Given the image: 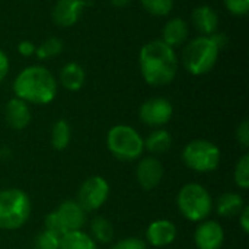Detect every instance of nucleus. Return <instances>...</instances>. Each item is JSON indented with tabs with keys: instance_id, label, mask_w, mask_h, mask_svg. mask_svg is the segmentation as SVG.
Wrapping results in <instances>:
<instances>
[{
	"instance_id": "f257e3e1",
	"label": "nucleus",
	"mask_w": 249,
	"mask_h": 249,
	"mask_svg": "<svg viewBox=\"0 0 249 249\" xmlns=\"http://www.w3.org/2000/svg\"><path fill=\"white\" fill-rule=\"evenodd\" d=\"M139 66L147 85H169L178 73V57L175 48L169 47L162 39L149 41L139 53Z\"/></svg>"
},
{
	"instance_id": "f03ea898",
	"label": "nucleus",
	"mask_w": 249,
	"mask_h": 249,
	"mask_svg": "<svg viewBox=\"0 0 249 249\" xmlns=\"http://www.w3.org/2000/svg\"><path fill=\"white\" fill-rule=\"evenodd\" d=\"M16 98L26 104L47 105L57 95V80L53 73L42 66L25 67L13 82Z\"/></svg>"
},
{
	"instance_id": "7ed1b4c3",
	"label": "nucleus",
	"mask_w": 249,
	"mask_h": 249,
	"mask_svg": "<svg viewBox=\"0 0 249 249\" xmlns=\"http://www.w3.org/2000/svg\"><path fill=\"white\" fill-rule=\"evenodd\" d=\"M220 47L213 35H200L191 39L182 51V63L193 76H203L212 71L219 58Z\"/></svg>"
},
{
	"instance_id": "20e7f679",
	"label": "nucleus",
	"mask_w": 249,
	"mask_h": 249,
	"mask_svg": "<svg viewBox=\"0 0 249 249\" xmlns=\"http://www.w3.org/2000/svg\"><path fill=\"white\" fill-rule=\"evenodd\" d=\"M31 216V200L19 188L0 190V229L16 231Z\"/></svg>"
},
{
	"instance_id": "39448f33",
	"label": "nucleus",
	"mask_w": 249,
	"mask_h": 249,
	"mask_svg": "<svg viewBox=\"0 0 249 249\" xmlns=\"http://www.w3.org/2000/svg\"><path fill=\"white\" fill-rule=\"evenodd\" d=\"M108 150L123 162H133L140 159L144 152V140L130 125H114L107 134Z\"/></svg>"
},
{
	"instance_id": "423d86ee",
	"label": "nucleus",
	"mask_w": 249,
	"mask_h": 249,
	"mask_svg": "<svg viewBox=\"0 0 249 249\" xmlns=\"http://www.w3.org/2000/svg\"><path fill=\"white\" fill-rule=\"evenodd\" d=\"M177 204L181 214L190 222H203L213 210L212 196L200 184L184 185L178 193Z\"/></svg>"
},
{
	"instance_id": "0eeeda50",
	"label": "nucleus",
	"mask_w": 249,
	"mask_h": 249,
	"mask_svg": "<svg viewBox=\"0 0 249 249\" xmlns=\"http://www.w3.org/2000/svg\"><path fill=\"white\" fill-rule=\"evenodd\" d=\"M86 222V212L74 200L63 201L54 212L45 216V231H50L58 236L70 232L82 231Z\"/></svg>"
},
{
	"instance_id": "6e6552de",
	"label": "nucleus",
	"mask_w": 249,
	"mask_h": 249,
	"mask_svg": "<svg viewBox=\"0 0 249 249\" xmlns=\"http://www.w3.org/2000/svg\"><path fill=\"white\" fill-rule=\"evenodd\" d=\"M222 159L220 149L204 139H197L190 142L182 150V160L184 163L200 174L213 172L219 168Z\"/></svg>"
},
{
	"instance_id": "1a4fd4ad",
	"label": "nucleus",
	"mask_w": 249,
	"mask_h": 249,
	"mask_svg": "<svg viewBox=\"0 0 249 249\" xmlns=\"http://www.w3.org/2000/svg\"><path fill=\"white\" fill-rule=\"evenodd\" d=\"M109 197V184L102 177L88 178L79 188L77 203L85 212H95L101 209Z\"/></svg>"
},
{
	"instance_id": "9d476101",
	"label": "nucleus",
	"mask_w": 249,
	"mask_h": 249,
	"mask_svg": "<svg viewBox=\"0 0 249 249\" xmlns=\"http://www.w3.org/2000/svg\"><path fill=\"white\" fill-rule=\"evenodd\" d=\"M174 108L172 104L162 96H155L142 104L139 109L140 120L149 127H162L168 124L172 118Z\"/></svg>"
},
{
	"instance_id": "9b49d317",
	"label": "nucleus",
	"mask_w": 249,
	"mask_h": 249,
	"mask_svg": "<svg viewBox=\"0 0 249 249\" xmlns=\"http://www.w3.org/2000/svg\"><path fill=\"white\" fill-rule=\"evenodd\" d=\"M136 178L144 191H152L163 178V165L155 156L143 158L136 168Z\"/></svg>"
},
{
	"instance_id": "f8f14e48",
	"label": "nucleus",
	"mask_w": 249,
	"mask_h": 249,
	"mask_svg": "<svg viewBox=\"0 0 249 249\" xmlns=\"http://www.w3.org/2000/svg\"><path fill=\"white\" fill-rule=\"evenodd\" d=\"M197 249H220L225 242V231L214 220L201 222L194 233Z\"/></svg>"
},
{
	"instance_id": "ddd939ff",
	"label": "nucleus",
	"mask_w": 249,
	"mask_h": 249,
	"mask_svg": "<svg viewBox=\"0 0 249 249\" xmlns=\"http://www.w3.org/2000/svg\"><path fill=\"white\" fill-rule=\"evenodd\" d=\"M86 0H57L53 9V20L61 28H70L82 16Z\"/></svg>"
},
{
	"instance_id": "4468645a",
	"label": "nucleus",
	"mask_w": 249,
	"mask_h": 249,
	"mask_svg": "<svg viewBox=\"0 0 249 249\" xmlns=\"http://www.w3.org/2000/svg\"><path fill=\"white\" fill-rule=\"evenodd\" d=\"M177 235H178V229L175 223H172L171 220L160 219L149 225L146 231V241L152 247L163 248L171 245L177 239Z\"/></svg>"
},
{
	"instance_id": "2eb2a0df",
	"label": "nucleus",
	"mask_w": 249,
	"mask_h": 249,
	"mask_svg": "<svg viewBox=\"0 0 249 249\" xmlns=\"http://www.w3.org/2000/svg\"><path fill=\"white\" fill-rule=\"evenodd\" d=\"M4 118L6 123L10 128L13 130H23L28 127L31 123V109L29 105L19 99V98H12L4 108Z\"/></svg>"
},
{
	"instance_id": "dca6fc26",
	"label": "nucleus",
	"mask_w": 249,
	"mask_h": 249,
	"mask_svg": "<svg viewBox=\"0 0 249 249\" xmlns=\"http://www.w3.org/2000/svg\"><path fill=\"white\" fill-rule=\"evenodd\" d=\"M193 23L196 26V29L206 36H212L213 34L217 32L219 28V16L214 12L213 7L207 6V4H201L198 7L194 9L193 15H191Z\"/></svg>"
},
{
	"instance_id": "f3484780",
	"label": "nucleus",
	"mask_w": 249,
	"mask_h": 249,
	"mask_svg": "<svg viewBox=\"0 0 249 249\" xmlns=\"http://www.w3.org/2000/svg\"><path fill=\"white\" fill-rule=\"evenodd\" d=\"M190 35L188 23L182 18H174L163 25L162 29V41L169 47L175 48L182 45Z\"/></svg>"
},
{
	"instance_id": "a211bd4d",
	"label": "nucleus",
	"mask_w": 249,
	"mask_h": 249,
	"mask_svg": "<svg viewBox=\"0 0 249 249\" xmlns=\"http://www.w3.org/2000/svg\"><path fill=\"white\" fill-rule=\"evenodd\" d=\"M86 82V71L79 63H67L60 71V83L70 92H77Z\"/></svg>"
},
{
	"instance_id": "6ab92c4d",
	"label": "nucleus",
	"mask_w": 249,
	"mask_h": 249,
	"mask_svg": "<svg viewBox=\"0 0 249 249\" xmlns=\"http://www.w3.org/2000/svg\"><path fill=\"white\" fill-rule=\"evenodd\" d=\"M244 207H245L244 198L238 193H225L219 197L216 203V212L222 217L239 216Z\"/></svg>"
},
{
	"instance_id": "aec40b11",
	"label": "nucleus",
	"mask_w": 249,
	"mask_h": 249,
	"mask_svg": "<svg viewBox=\"0 0 249 249\" xmlns=\"http://www.w3.org/2000/svg\"><path fill=\"white\" fill-rule=\"evenodd\" d=\"M171 147H172V136L166 130L152 131L144 142V149H147L153 155L166 153Z\"/></svg>"
},
{
	"instance_id": "412c9836",
	"label": "nucleus",
	"mask_w": 249,
	"mask_h": 249,
	"mask_svg": "<svg viewBox=\"0 0 249 249\" xmlns=\"http://www.w3.org/2000/svg\"><path fill=\"white\" fill-rule=\"evenodd\" d=\"M60 249H98V245L88 233L76 231L61 236Z\"/></svg>"
},
{
	"instance_id": "4be33fe9",
	"label": "nucleus",
	"mask_w": 249,
	"mask_h": 249,
	"mask_svg": "<svg viewBox=\"0 0 249 249\" xmlns=\"http://www.w3.org/2000/svg\"><path fill=\"white\" fill-rule=\"evenodd\" d=\"M90 233H92L90 238L95 242L109 244L114 239V228H112V223L108 219L102 217V216H96L90 222Z\"/></svg>"
},
{
	"instance_id": "5701e85b",
	"label": "nucleus",
	"mask_w": 249,
	"mask_h": 249,
	"mask_svg": "<svg viewBox=\"0 0 249 249\" xmlns=\"http://www.w3.org/2000/svg\"><path fill=\"white\" fill-rule=\"evenodd\" d=\"M71 139V128L66 120H57L51 130V146L55 150H64Z\"/></svg>"
},
{
	"instance_id": "b1692460",
	"label": "nucleus",
	"mask_w": 249,
	"mask_h": 249,
	"mask_svg": "<svg viewBox=\"0 0 249 249\" xmlns=\"http://www.w3.org/2000/svg\"><path fill=\"white\" fill-rule=\"evenodd\" d=\"M63 50H64L63 41L57 36H50L44 42H41L39 47H36L35 54L39 60H47V58H54L60 55Z\"/></svg>"
},
{
	"instance_id": "393cba45",
	"label": "nucleus",
	"mask_w": 249,
	"mask_h": 249,
	"mask_svg": "<svg viewBox=\"0 0 249 249\" xmlns=\"http://www.w3.org/2000/svg\"><path fill=\"white\" fill-rule=\"evenodd\" d=\"M143 9L158 18L168 16L174 9V0H140Z\"/></svg>"
},
{
	"instance_id": "a878e982",
	"label": "nucleus",
	"mask_w": 249,
	"mask_h": 249,
	"mask_svg": "<svg viewBox=\"0 0 249 249\" xmlns=\"http://www.w3.org/2000/svg\"><path fill=\"white\" fill-rule=\"evenodd\" d=\"M233 178H235V184L242 188V190H248L249 188V155H244L238 163H236V168H235V174H233Z\"/></svg>"
},
{
	"instance_id": "bb28decb",
	"label": "nucleus",
	"mask_w": 249,
	"mask_h": 249,
	"mask_svg": "<svg viewBox=\"0 0 249 249\" xmlns=\"http://www.w3.org/2000/svg\"><path fill=\"white\" fill-rule=\"evenodd\" d=\"M60 241H61V236L50 231H44L35 236L34 249H60Z\"/></svg>"
},
{
	"instance_id": "cd10ccee",
	"label": "nucleus",
	"mask_w": 249,
	"mask_h": 249,
	"mask_svg": "<svg viewBox=\"0 0 249 249\" xmlns=\"http://www.w3.org/2000/svg\"><path fill=\"white\" fill-rule=\"evenodd\" d=\"M225 6L235 16H245L249 12V0H225Z\"/></svg>"
},
{
	"instance_id": "c85d7f7f",
	"label": "nucleus",
	"mask_w": 249,
	"mask_h": 249,
	"mask_svg": "<svg viewBox=\"0 0 249 249\" xmlns=\"http://www.w3.org/2000/svg\"><path fill=\"white\" fill-rule=\"evenodd\" d=\"M111 249H149L147 244L140 238H125L118 241Z\"/></svg>"
},
{
	"instance_id": "c756f323",
	"label": "nucleus",
	"mask_w": 249,
	"mask_h": 249,
	"mask_svg": "<svg viewBox=\"0 0 249 249\" xmlns=\"http://www.w3.org/2000/svg\"><path fill=\"white\" fill-rule=\"evenodd\" d=\"M236 139L242 147H249V121L244 120L236 128Z\"/></svg>"
},
{
	"instance_id": "7c9ffc66",
	"label": "nucleus",
	"mask_w": 249,
	"mask_h": 249,
	"mask_svg": "<svg viewBox=\"0 0 249 249\" xmlns=\"http://www.w3.org/2000/svg\"><path fill=\"white\" fill-rule=\"evenodd\" d=\"M35 50H36V45L32 42V41H28V39H23L19 42L18 45V53L23 57H31L32 54H35Z\"/></svg>"
},
{
	"instance_id": "2f4dec72",
	"label": "nucleus",
	"mask_w": 249,
	"mask_h": 249,
	"mask_svg": "<svg viewBox=\"0 0 249 249\" xmlns=\"http://www.w3.org/2000/svg\"><path fill=\"white\" fill-rule=\"evenodd\" d=\"M9 73V58L3 50H0V83L4 80V77Z\"/></svg>"
},
{
	"instance_id": "473e14b6",
	"label": "nucleus",
	"mask_w": 249,
	"mask_h": 249,
	"mask_svg": "<svg viewBox=\"0 0 249 249\" xmlns=\"http://www.w3.org/2000/svg\"><path fill=\"white\" fill-rule=\"evenodd\" d=\"M239 223H241V228H242L244 233H245V235H248L249 233V207L248 206H245V207L242 209V212L239 213Z\"/></svg>"
},
{
	"instance_id": "72a5a7b5",
	"label": "nucleus",
	"mask_w": 249,
	"mask_h": 249,
	"mask_svg": "<svg viewBox=\"0 0 249 249\" xmlns=\"http://www.w3.org/2000/svg\"><path fill=\"white\" fill-rule=\"evenodd\" d=\"M111 3L115 6V7H125L131 3V0H111Z\"/></svg>"
}]
</instances>
